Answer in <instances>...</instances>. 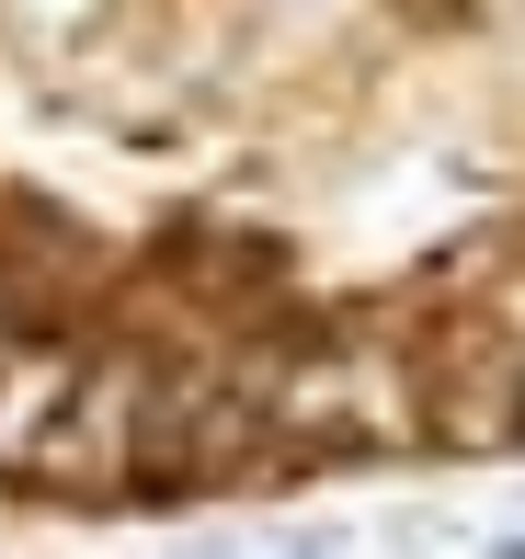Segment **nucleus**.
Instances as JSON below:
<instances>
[{"label": "nucleus", "instance_id": "obj_2", "mask_svg": "<svg viewBox=\"0 0 525 559\" xmlns=\"http://www.w3.org/2000/svg\"><path fill=\"white\" fill-rule=\"evenodd\" d=\"M127 412H138V366H104L92 389H69V412L46 423V468L58 479H115L127 468Z\"/></svg>", "mask_w": 525, "mask_h": 559}, {"label": "nucleus", "instance_id": "obj_1", "mask_svg": "<svg viewBox=\"0 0 525 559\" xmlns=\"http://www.w3.org/2000/svg\"><path fill=\"white\" fill-rule=\"evenodd\" d=\"M411 423H422L434 445H457V456L525 445V354H445V366L422 377Z\"/></svg>", "mask_w": 525, "mask_h": 559}, {"label": "nucleus", "instance_id": "obj_3", "mask_svg": "<svg viewBox=\"0 0 525 559\" xmlns=\"http://www.w3.org/2000/svg\"><path fill=\"white\" fill-rule=\"evenodd\" d=\"M69 389H81V354L69 343L0 354V468H35V445H46V423L69 412Z\"/></svg>", "mask_w": 525, "mask_h": 559}]
</instances>
